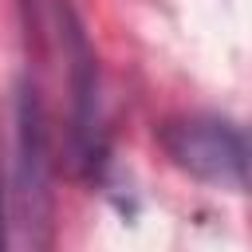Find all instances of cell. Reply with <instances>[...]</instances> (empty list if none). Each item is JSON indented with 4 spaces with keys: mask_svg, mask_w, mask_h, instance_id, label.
Returning a JSON list of instances; mask_svg holds the SVG:
<instances>
[{
    "mask_svg": "<svg viewBox=\"0 0 252 252\" xmlns=\"http://www.w3.org/2000/svg\"><path fill=\"white\" fill-rule=\"evenodd\" d=\"M158 142L165 158L193 181L252 193V126L217 114H181L161 122Z\"/></svg>",
    "mask_w": 252,
    "mask_h": 252,
    "instance_id": "cell-1",
    "label": "cell"
},
{
    "mask_svg": "<svg viewBox=\"0 0 252 252\" xmlns=\"http://www.w3.org/2000/svg\"><path fill=\"white\" fill-rule=\"evenodd\" d=\"M67 59H71V161L83 177H94L106 154V134H102V98H98V67L94 51L67 12Z\"/></svg>",
    "mask_w": 252,
    "mask_h": 252,
    "instance_id": "cell-2",
    "label": "cell"
},
{
    "mask_svg": "<svg viewBox=\"0 0 252 252\" xmlns=\"http://www.w3.org/2000/svg\"><path fill=\"white\" fill-rule=\"evenodd\" d=\"M16 150L28 224H47V118L35 87H20L16 98Z\"/></svg>",
    "mask_w": 252,
    "mask_h": 252,
    "instance_id": "cell-3",
    "label": "cell"
},
{
    "mask_svg": "<svg viewBox=\"0 0 252 252\" xmlns=\"http://www.w3.org/2000/svg\"><path fill=\"white\" fill-rule=\"evenodd\" d=\"M0 252H8V224H4V189H0Z\"/></svg>",
    "mask_w": 252,
    "mask_h": 252,
    "instance_id": "cell-4",
    "label": "cell"
}]
</instances>
